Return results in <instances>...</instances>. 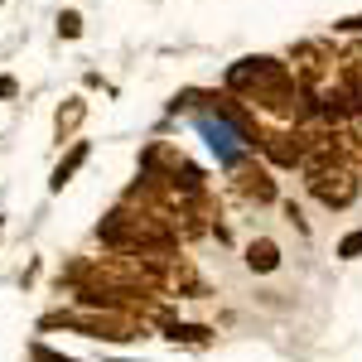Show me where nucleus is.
Listing matches in <instances>:
<instances>
[{"label":"nucleus","mask_w":362,"mask_h":362,"mask_svg":"<svg viewBox=\"0 0 362 362\" xmlns=\"http://www.w3.org/2000/svg\"><path fill=\"white\" fill-rule=\"evenodd\" d=\"M343 34H362V15H348V20H338Z\"/></svg>","instance_id":"obj_10"},{"label":"nucleus","mask_w":362,"mask_h":362,"mask_svg":"<svg viewBox=\"0 0 362 362\" xmlns=\"http://www.w3.org/2000/svg\"><path fill=\"white\" fill-rule=\"evenodd\" d=\"M58 34H63V39H78V34H83V15H78V10H63V15H58Z\"/></svg>","instance_id":"obj_7"},{"label":"nucleus","mask_w":362,"mask_h":362,"mask_svg":"<svg viewBox=\"0 0 362 362\" xmlns=\"http://www.w3.org/2000/svg\"><path fill=\"white\" fill-rule=\"evenodd\" d=\"M227 174H232V189L247 198V203H276V179H271V169L256 165V160H232L227 165Z\"/></svg>","instance_id":"obj_3"},{"label":"nucleus","mask_w":362,"mask_h":362,"mask_svg":"<svg viewBox=\"0 0 362 362\" xmlns=\"http://www.w3.org/2000/svg\"><path fill=\"white\" fill-rule=\"evenodd\" d=\"M87 155H92V145H87V140H73V150H68V155H63V160H58V169H54V179H49V189H63V184H68V179H73V174H78V169L87 165Z\"/></svg>","instance_id":"obj_4"},{"label":"nucleus","mask_w":362,"mask_h":362,"mask_svg":"<svg viewBox=\"0 0 362 362\" xmlns=\"http://www.w3.org/2000/svg\"><path fill=\"white\" fill-rule=\"evenodd\" d=\"M247 266H251V271H276V266H280V247L271 242V237L251 242V247H247Z\"/></svg>","instance_id":"obj_6"},{"label":"nucleus","mask_w":362,"mask_h":362,"mask_svg":"<svg viewBox=\"0 0 362 362\" xmlns=\"http://www.w3.org/2000/svg\"><path fill=\"white\" fill-rule=\"evenodd\" d=\"M10 97H20V83L10 73H0V102H10Z\"/></svg>","instance_id":"obj_9"},{"label":"nucleus","mask_w":362,"mask_h":362,"mask_svg":"<svg viewBox=\"0 0 362 362\" xmlns=\"http://www.w3.org/2000/svg\"><path fill=\"white\" fill-rule=\"evenodd\" d=\"M83 116H87V102H83V97H68V102L58 107V116H54V136L68 140L78 126H83Z\"/></svg>","instance_id":"obj_5"},{"label":"nucleus","mask_w":362,"mask_h":362,"mask_svg":"<svg viewBox=\"0 0 362 362\" xmlns=\"http://www.w3.org/2000/svg\"><path fill=\"white\" fill-rule=\"evenodd\" d=\"M285 68L295 73V83L305 87V92H314V87H324L338 73V49L329 39H305V44L290 49V63Z\"/></svg>","instance_id":"obj_1"},{"label":"nucleus","mask_w":362,"mask_h":362,"mask_svg":"<svg viewBox=\"0 0 362 362\" xmlns=\"http://www.w3.org/2000/svg\"><path fill=\"white\" fill-rule=\"evenodd\" d=\"M338 256H362V227L353 232V237H343V242H338Z\"/></svg>","instance_id":"obj_8"},{"label":"nucleus","mask_w":362,"mask_h":362,"mask_svg":"<svg viewBox=\"0 0 362 362\" xmlns=\"http://www.w3.org/2000/svg\"><path fill=\"white\" fill-rule=\"evenodd\" d=\"M256 150H261L271 165L295 169V165H305V160H309V150H314V136H309V131H300V126H280V131H261Z\"/></svg>","instance_id":"obj_2"}]
</instances>
